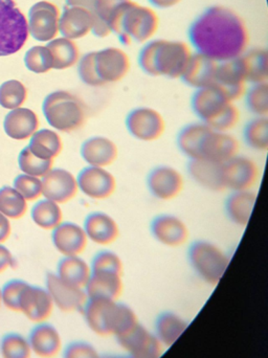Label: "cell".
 Masks as SVG:
<instances>
[{
    "label": "cell",
    "mask_w": 268,
    "mask_h": 358,
    "mask_svg": "<svg viewBox=\"0 0 268 358\" xmlns=\"http://www.w3.org/2000/svg\"><path fill=\"white\" fill-rule=\"evenodd\" d=\"M189 40L196 52L219 63L241 57L248 50L250 33L237 12L217 4L192 22Z\"/></svg>",
    "instance_id": "cell-1"
},
{
    "label": "cell",
    "mask_w": 268,
    "mask_h": 358,
    "mask_svg": "<svg viewBox=\"0 0 268 358\" xmlns=\"http://www.w3.org/2000/svg\"><path fill=\"white\" fill-rule=\"evenodd\" d=\"M107 23L122 44L130 45L145 44L153 39L160 21L155 8L128 0L111 14Z\"/></svg>",
    "instance_id": "cell-2"
},
{
    "label": "cell",
    "mask_w": 268,
    "mask_h": 358,
    "mask_svg": "<svg viewBox=\"0 0 268 358\" xmlns=\"http://www.w3.org/2000/svg\"><path fill=\"white\" fill-rule=\"evenodd\" d=\"M82 315L90 331L99 336H113L115 340L139 324L129 305L107 299H88Z\"/></svg>",
    "instance_id": "cell-3"
},
{
    "label": "cell",
    "mask_w": 268,
    "mask_h": 358,
    "mask_svg": "<svg viewBox=\"0 0 268 358\" xmlns=\"http://www.w3.org/2000/svg\"><path fill=\"white\" fill-rule=\"evenodd\" d=\"M42 113L52 129L64 134L81 129L88 117L84 101L66 90H57L48 94L42 104Z\"/></svg>",
    "instance_id": "cell-4"
},
{
    "label": "cell",
    "mask_w": 268,
    "mask_h": 358,
    "mask_svg": "<svg viewBox=\"0 0 268 358\" xmlns=\"http://www.w3.org/2000/svg\"><path fill=\"white\" fill-rule=\"evenodd\" d=\"M188 258L196 275L211 286L219 284L231 261L225 250L206 240L193 242L188 252Z\"/></svg>",
    "instance_id": "cell-5"
},
{
    "label": "cell",
    "mask_w": 268,
    "mask_h": 358,
    "mask_svg": "<svg viewBox=\"0 0 268 358\" xmlns=\"http://www.w3.org/2000/svg\"><path fill=\"white\" fill-rule=\"evenodd\" d=\"M29 35L27 17L14 0H0V57L19 52Z\"/></svg>",
    "instance_id": "cell-6"
},
{
    "label": "cell",
    "mask_w": 268,
    "mask_h": 358,
    "mask_svg": "<svg viewBox=\"0 0 268 358\" xmlns=\"http://www.w3.org/2000/svg\"><path fill=\"white\" fill-rule=\"evenodd\" d=\"M191 45L181 40L155 39L154 67L157 77L181 79L191 59Z\"/></svg>",
    "instance_id": "cell-7"
},
{
    "label": "cell",
    "mask_w": 268,
    "mask_h": 358,
    "mask_svg": "<svg viewBox=\"0 0 268 358\" xmlns=\"http://www.w3.org/2000/svg\"><path fill=\"white\" fill-rule=\"evenodd\" d=\"M126 128L130 136L141 142L160 140L166 130V121L160 111L151 107H137L126 117Z\"/></svg>",
    "instance_id": "cell-8"
},
{
    "label": "cell",
    "mask_w": 268,
    "mask_h": 358,
    "mask_svg": "<svg viewBox=\"0 0 268 358\" xmlns=\"http://www.w3.org/2000/svg\"><path fill=\"white\" fill-rule=\"evenodd\" d=\"M61 13L52 2L42 0L31 6L27 18L29 34L39 42H50L59 34Z\"/></svg>",
    "instance_id": "cell-9"
},
{
    "label": "cell",
    "mask_w": 268,
    "mask_h": 358,
    "mask_svg": "<svg viewBox=\"0 0 268 358\" xmlns=\"http://www.w3.org/2000/svg\"><path fill=\"white\" fill-rule=\"evenodd\" d=\"M223 187L232 192L252 189L259 178V168L254 159L236 155L221 165Z\"/></svg>",
    "instance_id": "cell-10"
},
{
    "label": "cell",
    "mask_w": 268,
    "mask_h": 358,
    "mask_svg": "<svg viewBox=\"0 0 268 358\" xmlns=\"http://www.w3.org/2000/svg\"><path fill=\"white\" fill-rule=\"evenodd\" d=\"M45 288L52 298L55 308H58L62 313H82L88 301L85 289L66 283L54 273L46 275Z\"/></svg>",
    "instance_id": "cell-11"
},
{
    "label": "cell",
    "mask_w": 268,
    "mask_h": 358,
    "mask_svg": "<svg viewBox=\"0 0 268 358\" xmlns=\"http://www.w3.org/2000/svg\"><path fill=\"white\" fill-rule=\"evenodd\" d=\"M96 64L99 77L106 85L125 79L129 73L132 61L125 50L117 46H108L97 50Z\"/></svg>",
    "instance_id": "cell-12"
},
{
    "label": "cell",
    "mask_w": 268,
    "mask_h": 358,
    "mask_svg": "<svg viewBox=\"0 0 268 358\" xmlns=\"http://www.w3.org/2000/svg\"><path fill=\"white\" fill-rule=\"evenodd\" d=\"M117 343L132 358H160L164 351V346L154 332L141 323L125 336L117 338Z\"/></svg>",
    "instance_id": "cell-13"
},
{
    "label": "cell",
    "mask_w": 268,
    "mask_h": 358,
    "mask_svg": "<svg viewBox=\"0 0 268 358\" xmlns=\"http://www.w3.org/2000/svg\"><path fill=\"white\" fill-rule=\"evenodd\" d=\"M246 71L241 57L217 64L215 84L227 94L232 103L240 100L246 92Z\"/></svg>",
    "instance_id": "cell-14"
},
{
    "label": "cell",
    "mask_w": 268,
    "mask_h": 358,
    "mask_svg": "<svg viewBox=\"0 0 268 358\" xmlns=\"http://www.w3.org/2000/svg\"><path fill=\"white\" fill-rule=\"evenodd\" d=\"M78 187L86 197L92 200H105L115 194L117 178L106 168L87 167L77 176Z\"/></svg>",
    "instance_id": "cell-15"
},
{
    "label": "cell",
    "mask_w": 268,
    "mask_h": 358,
    "mask_svg": "<svg viewBox=\"0 0 268 358\" xmlns=\"http://www.w3.org/2000/svg\"><path fill=\"white\" fill-rule=\"evenodd\" d=\"M52 298L45 287L27 284L21 294L19 313L34 324L48 322L54 313Z\"/></svg>",
    "instance_id": "cell-16"
},
{
    "label": "cell",
    "mask_w": 268,
    "mask_h": 358,
    "mask_svg": "<svg viewBox=\"0 0 268 358\" xmlns=\"http://www.w3.org/2000/svg\"><path fill=\"white\" fill-rule=\"evenodd\" d=\"M185 180L183 174L171 166H158L151 170L147 178V187L158 200L174 199L183 191Z\"/></svg>",
    "instance_id": "cell-17"
},
{
    "label": "cell",
    "mask_w": 268,
    "mask_h": 358,
    "mask_svg": "<svg viewBox=\"0 0 268 358\" xmlns=\"http://www.w3.org/2000/svg\"><path fill=\"white\" fill-rule=\"evenodd\" d=\"M42 180V196L59 204L66 203L79 192L77 178L62 168H52Z\"/></svg>",
    "instance_id": "cell-18"
},
{
    "label": "cell",
    "mask_w": 268,
    "mask_h": 358,
    "mask_svg": "<svg viewBox=\"0 0 268 358\" xmlns=\"http://www.w3.org/2000/svg\"><path fill=\"white\" fill-rule=\"evenodd\" d=\"M150 231L154 239L167 248H181L189 239L187 224L175 215H158L152 220Z\"/></svg>",
    "instance_id": "cell-19"
},
{
    "label": "cell",
    "mask_w": 268,
    "mask_h": 358,
    "mask_svg": "<svg viewBox=\"0 0 268 358\" xmlns=\"http://www.w3.org/2000/svg\"><path fill=\"white\" fill-rule=\"evenodd\" d=\"M239 149V142L233 134L211 129L202 141L199 159L223 165L238 155Z\"/></svg>",
    "instance_id": "cell-20"
},
{
    "label": "cell",
    "mask_w": 268,
    "mask_h": 358,
    "mask_svg": "<svg viewBox=\"0 0 268 358\" xmlns=\"http://www.w3.org/2000/svg\"><path fill=\"white\" fill-rule=\"evenodd\" d=\"M27 338L31 353L38 358H56L62 353V336L56 326L48 322L35 324Z\"/></svg>",
    "instance_id": "cell-21"
},
{
    "label": "cell",
    "mask_w": 268,
    "mask_h": 358,
    "mask_svg": "<svg viewBox=\"0 0 268 358\" xmlns=\"http://www.w3.org/2000/svg\"><path fill=\"white\" fill-rule=\"evenodd\" d=\"M232 103L216 84L196 90L192 96V110L202 123L208 124Z\"/></svg>",
    "instance_id": "cell-22"
},
{
    "label": "cell",
    "mask_w": 268,
    "mask_h": 358,
    "mask_svg": "<svg viewBox=\"0 0 268 358\" xmlns=\"http://www.w3.org/2000/svg\"><path fill=\"white\" fill-rule=\"evenodd\" d=\"M52 241L63 256H80L87 248L88 238L83 227L67 221L52 229Z\"/></svg>",
    "instance_id": "cell-23"
},
{
    "label": "cell",
    "mask_w": 268,
    "mask_h": 358,
    "mask_svg": "<svg viewBox=\"0 0 268 358\" xmlns=\"http://www.w3.org/2000/svg\"><path fill=\"white\" fill-rule=\"evenodd\" d=\"M81 157L90 167L106 168L113 166L119 157L118 145L111 138L94 136L87 138L80 149Z\"/></svg>",
    "instance_id": "cell-24"
},
{
    "label": "cell",
    "mask_w": 268,
    "mask_h": 358,
    "mask_svg": "<svg viewBox=\"0 0 268 358\" xmlns=\"http://www.w3.org/2000/svg\"><path fill=\"white\" fill-rule=\"evenodd\" d=\"M96 14L79 6H66L61 13L59 34L71 40L82 39L92 34Z\"/></svg>",
    "instance_id": "cell-25"
},
{
    "label": "cell",
    "mask_w": 268,
    "mask_h": 358,
    "mask_svg": "<svg viewBox=\"0 0 268 358\" xmlns=\"http://www.w3.org/2000/svg\"><path fill=\"white\" fill-rule=\"evenodd\" d=\"M83 229L88 241L101 246L111 245L120 236L117 220L105 212L90 213L84 221Z\"/></svg>",
    "instance_id": "cell-26"
},
{
    "label": "cell",
    "mask_w": 268,
    "mask_h": 358,
    "mask_svg": "<svg viewBox=\"0 0 268 358\" xmlns=\"http://www.w3.org/2000/svg\"><path fill=\"white\" fill-rule=\"evenodd\" d=\"M217 64L218 62L216 61L194 52L185 73L181 76V81L195 90L214 85Z\"/></svg>",
    "instance_id": "cell-27"
},
{
    "label": "cell",
    "mask_w": 268,
    "mask_h": 358,
    "mask_svg": "<svg viewBox=\"0 0 268 358\" xmlns=\"http://www.w3.org/2000/svg\"><path fill=\"white\" fill-rule=\"evenodd\" d=\"M3 129L8 138L15 141L29 140L39 129V117L29 108L10 110L4 117Z\"/></svg>",
    "instance_id": "cell-28"
},
{
    "label": "cell",
    "mask_w": 268,
    "mask_h": 358,
    "mask_svg": "<svg viewBox=\"0 0 268 358\" xmlns=\"http://www.w3.org/2000/svg\"><path fill=\"white\" fill-rule=\"evenodd\" d=\"M123 290V275L117 273H92L85 286L88 299L119 301Z\"/></svg>",
    "instance_id": "cell-29"
},
{
    "label": "cell",
    "mask_w": 268,
    "mask_h": 358,
    "mask_svg": "<svg viewBox=\"0 0 268 358\" xmlns=\"http://www.w3.org/2000/svg\"><path fill=\"white\" fill-rule=\"evenodd\" d=\"M256 201L257 194L252 189L232 192L225 200L227 216L234 224L246 227L250 222Z\"/></svg>",
    "instance_id": "cell-30"
},
{
    "label": "cell",
    "mask_w": 268,
    "mask_h": 358,
    "mask_svg": "<svg viewBox=\"0 0 268 358\" xmlns=\"http://www.w3.org/2000/svg\"><path fill=\"white\" fill-rule=\"evenodd\" d=\"M188 173L200 187L210 191H225L220 164L206 159H192L188 164Z\"/></svg>",
    "instance_id": "cell-31"
},
{
    "label": "cell",
    "mask_w": 268,
    "mask_h": 358,
    "mask_svg": "<svg viewBox=\"0 0 268 358\" xmlns=\"http://www.w3.org/2000/svg\"><path fill=\"white\" fill-rule=\"evenodd\" d=\"M29 149L35 157L44 161H54L63 150V142L54 129H38L29 138Z\"/></svg>",
    "instance_id": "cell-32"
},
{
    "label": "cell",
    "mask_w": 268,
    "mask_h": 358,
    "mask_svg": "<svg viewBox=\"0 0 268 358\" xmlns=\"http://www.w3.org/2000/svg\"><path fill=\"white\" fill-rule=\"evenodd\" d=\"M188 327L189 323L181 315L166 311L156 319L154 334L164 348H170L179 340Z\"/></svg>",
    "instance_id": "cell-33"
},
{
    "label": "cell",
    "mask_w": 268,
    "mask_h": 358,
    "mask_svg": "<svg viewBox=\"0 0 268 358\" xmlns=\"http://www.w3.org/2000/svg\"><path fill=\"white\" fill-rule=\"evenodd\" d=\"M56 275L66 283L85 289L92 268L90 263L80 256L63 257L59 261Z\"/></svg>",
    "instance_id": "cell-34"
},
{
    "label": "cell",
    "mask_w": 268,
    "mask_h": 358,
    "mask_svg": "<svg viewBox=\"0 0 268 358\" xmlns=\"http://www.w3.org/2000/svg\"><path fill=\"white\" fill-rule=\"evenodd\" d=\"M52 57V67L57 71H64L76 66L81 55L75 40L69 38L57 37L46 44Z\"/></svg>",
    "instance_id": "cell-35"
},
{
    "label": "cell",
    "mask_w": 268,
    "mask_h": 358,
    "mask_svg": "<svg viewBox=\"0 0 268 358\" xmlns=\"http://www.w3.org/2000/svg\"><path fill=\"white\" fill-rule=\"evenodd\" d=\"M210 130L211 128L202 122L185 126L179 131L176 138L177 146L181 152L190 161L199 159L202 141Z\"/></svg>",
    "instance_id": "cell-36"
},
{
    "label": "cell",
    "mask_w": 268,
    "mask_h": 358,
    "mask_svg": "<svg viewBox=\"0 0 268 358\" xmlns=\"http://www.w3.org/2000/svg\"><path fill=\"white\" fill-rule=\"evenodd\" d=\"M246 71V81L251 84L265 83L268 80V54L265 48H255L242 55Z\"/></svg>",
    "instance_id": "cell-37"
},
{
    "label": "cell",
    "mask_w": 268,
    "mask_h": 358,
    "mask_svg": "<svg viewBox=\"0 0 268 358\" xmlns=\"http://www.w3.org/2000/svg\"><path fill=\"white\" fill-rule=\"evenodd\" d=\"M31 217L36 225L45 231H52L63 222V213L60 204L46 198L34 204Z\"/></svg>",
    "instance_id": "cell-38"
},
{
    "label": "cell",
    "mask_w": 268,
    "mask_h": 358,
    "mask_svg": "<svg viewBox=\"0 0 268 358\" xmlns=\"http://www.w3.org/2000/svg\"><path fill=\"white\" fill-rule=\"evenodd\" d=\"M246 144L251 149L265 152L268 149V117H255L244 130Z\"/></svg>",
    "instance_id": "cell-39"
},
{
    "label": "cell",
    "mask_w": 268,
    "mask_h": 358,
    "mask_svg": "<svg viewBox=\"0 0 268 358\" xmlns=\"http://www.w3.org/2000/svg\"><path fill=\"white\" fill-rule=\"evenodd\" d=\"M31 349L27 338L17 332H8L0 340L1 358H31Z\"/></svg>",
    "instance_id": "cell-40"
},
{
    "label": "cell",
    "mask_w": 268,
    "mask_h": 358,
    "mask_svg": "<svg viewBox=\"0 0 268 358\" xmlns=\"http://www.w3.org/2000/svg\"><path fill=\"white\" fill-rule=\"evenodd\" d=\"M27 210V200L10 187L0 189V213L8 219H19Z\"/></svg>",
    "instance_id": "cell-41"
},
{
    "label": "cell",
    "mask_w": 268,
    "mask_h": 358,
    "mask_svg": "<svg viewBox=\"0 0 268 358\" xmlns=\"http://www.w3.org/2000/svg\"><path fill=\"white\" fill-rule=\"evenodd\" d=\"M27 90L20 81L8 80L0 85V106L14 110L24 104Z\"/></svg>",
    "instance_id": "cell-42"
},
{
    "label": "cell",
    "mask_w": 268,
    "mask_h": 358,
    "mask_svg": "<svg viewBox=\"0 0 268 358\" xmlns=\"http://www.w3.org/2000/svg\"><path fill=\"white\" fill-rule=\"evenodd\" d=\"M25 67L34 73H46L54 69L52 57L46 45H36L29 48L24 56Z\"/></svg>",
    "instance_id": "cell-43"
},
{
    "label": "cell",
    "mask_w": 268,
    "mask_h": 358,
    "mask_svg": "<svg viewBox=\"0 0 268 358\" xmlns=\"http://www.w3.org/2000/svg\"><path fill=\"white\" fill-rule=\"evenodd\" d=\"M52 162L35 157L27 146L21 150L18 157L19 168L23 174L38 178H44L52 169Z\"/></svg>",
    "instance_id": "cell-44"
},
{
    "label": "cell",
    "mask_w": 268,
    "mask_h": 358,
    "mask_svg": "<svg viewBox=\"0 0 268 358\" xmlns=\"http://www.w3.org/2000/svg\"><path fill=\"white\" fill-rule=\"evenodd\" d=\"M246 107L255 117H267L268 115V83L252 84L250 90H246Z\"/></svg>",
    "instance_id": "cell-45"
},
{
    "label": "cell",
    "mask_w": 268,
    "mask_h": 358,
    "mask_svg": "<svg viewBox=\"0 0 268 358\" xmlns=\"http://www.w3.org/2000/svg\"><path fill=\"white\" fill-rule=\"evenodd\" d=\"M92 273H109L124 275V263L121 257L113 250L98 252L90 263Z\"/></svg>",
    "instance_id": "cell-46"
},
{
    "label": "cell",
    "mask_w": 268,
    "mask_h": 358,
    "mask_svg": "<svg viewBox=\"0 0 268 358\" xmlns=\"http://www.w3.org/2000/svg\"><path fill=\"white\" fill-rule=\"evenodd\" d=\"M78 73L85 85L90 87H101L104 83L101 81L97 71L96 52H86L78 62Z\"/></svg>",
    "instance_id": "cell-47"
},
{
    "label": "cell",
    "mask_w": 268,
    "mask_h": 358,
    "mask_svg": "<svg viewBox=\"0 0 268 358\" xmlns=\"http://www.w3.org/2000/svg\"><path fill=\"white\" fill-rule=\"evenodd\" d=\"M240 111L235 103H230L216 117L209 122L206 125L218 132H230L239 123Z\"/></svg>",
    "instance_id": "cell-48"
},
{
    "label": "cell",
    "mask_w": 268,
    "mask_h": 358,
    "mask_svg": "<svg viewBox=\"0 0 268 358\" xmlns=\"http://www.w3.org/2000/svg\"><path fill=\"white\" fill-rule=\"evenodd\" d=\"M23 280L13 279L6 282L1 287V304L8 310L19 313V302L23 289L27 285Z\"/></svg>",
    "instance_id": "cell-49"
},
{
    "label": "cell",
    "mask_w": 268,
    "mask_h": 358,
    "mask_svg": "<svg viewBox=\"0 0 268 358\" xmlns=\"http://www.w3.org/2000/svg\"><path fill=\"white\" fill-rule=\"evenodd\" d=\"M14 187L27 201H34L42 196L41 178L20 174L14 180Z\"/></svg>",
    "instance_id": "cell-50"
},
{
    "label": "cell",
    "mask_w": 268,
    "mask_h": 358,
    "mask_svg": "<svg viewBox=\"0 0 268 358\" xmlns=\"http://www.w3.org/2000/svg\"><path fill=\"white\" fill-rule=\"evenodd\" d=\"M62 358H101L98 349L88 342L76 341L63 348Z\"/></svg>",
    "instance_id": "cell-51"
},
{
    "label": "cell",
    "mask_w": 268,
    "mask_h": 358,
    "mask_svg": "<svg viewBox=\"0 0 268 358\" xmlns=\"http://www.w3.org/2000/svg\"><path fill=\"white\" fill-rule=\"evenodd\" d=\"M126 1L128 0H97L94 14L107 22L111 14Z\"/></svg>",
    "instance_id": "cell-52"
},
{
    "label": "cell",
    "mask_w": 268,
    "mask_h": 358,
    "mask_svg": "<svg viewBox=\"0 0 268 358\" xmlns=\"http://www.w3.org/2000/svg\"><path fill=\"white\" fill-rule=\"evenodd\" d=\"M92 35L97 36L99 38L108 37L109 35L113 34L111 27H109L108 23L106 21L102 20L99 18L96 15L94 18V27H92Z\"/></svg>",
    "instance_id": "cell-53"
},
{
    "label": "cell",
    "mask_w": 268,
    "mask_h": 358,
    "mask_svg": "<svg viewBox=\"0 0 268 358\" xmlns=\"http://www.w3.org/2000/svg\"><path fill=\"white\" fill-rule=\"evenodd\" d=\"M13 263H14V259H13L12 252L6 246L0 244V273L12 266Z\"/></svg>",
    "instance_id": "cell-54"
},
{
    "label": "cell",
    "mask_w": 268,
    "mask_h": 358,
    "mask_svg": "<svg viewBox=\"0 0 268 358\" xmlns=\"http://www.w3.org/2000/svg\"><path fill=\"white\" fill-rule=\"evenodd\" d=\"M152 8L158 10H168L178 6L183 0H148Z\"/></svg>",
    "instance_id": "cell-55"
},
{
    "label": "cell",
    "mask_w": 268,
    "mask_h": 358,
    "mask_svg": "<svg viewBox=\"0 0 268 358\" xmlns=\"http://www.w3.org/2000/svg\"><path fill=\"white\" fill-rule=\"evenodd\" d=\"M10 235V223L8 218L0 213V244L6 241Z\"/></svg>",
    "instance_id": "cell-56"
},
{
    "label": "cell",
    "mask_w": 268,
    "mask_h": 358,
    "mask_svg": "<svg viewBox=\"0 0 268 358\" xmlns=\"http://www.w3.org/2000/svg\"><path fill=\"white\" fill-rule=\"evenodd\" d=\"M97 0H66V6H79V8H86L94 13L96 10Z\"/></svg>",
    "instance_id": "cell-57"
},
{
    "label": "cell",
    "mask_w": 268,
    "mask_h": 358,
    "mask_svg": "<svg viewBox=\"0 0 268 358\" xmlns=\"http://www.w3.org/2000/svg\"><path fill=\"white\" fill-rule=\"evenodd\" d=\"M101 358H132L128 357L127 355H102Z\"/></svg>",
    "instance_id": "cell-58"
},
{
    "label": "cell",
    "mask_w": 268,
    "mask_h": 358,
    "mask_svg": "<svg viewBox=\"0 0 268 358\" xmlns=\"http://www.w3.org/2000/svg\"><path fill=\"white\" fill-rule=\"evenodd\" d=\"M2 306V304H1V287H0V307Z\"/></svg>",
    "instance_id": "cell-59"
}]
</instances>
